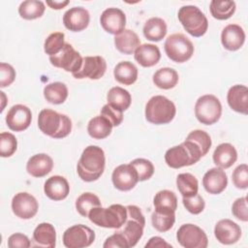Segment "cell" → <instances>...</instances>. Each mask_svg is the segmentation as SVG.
<instances>
[{"label":"cell","instance_id":"obj_1","mask_svg":"<svg viewBox=\"0 0 248 248\" xmlns=\"http://www.w3.org/2000/svg\"><path fill=\"white\" fill-rule=\"evenodd\" d=\"M105 165L104 150L97 145H89L81 153L77 165V172L81 180L92 182L101 177L105 170Z\"/></svg>","mask_w":248,"mask_h":248},{"label":"cell","instance_id":"obj_2","mask_svg":"<svg viewBox=\"0 0 248 248\" xmlns=\"http://www.w3.org/2000/svg\"><path fill=\"white\" fill-rule=\"evenodd\" d=\"M41 132L53 139H63L72 131V121L66 115L50 108H44L38 115Z\"/></svg>","mask_w":248,"mask_h":248},{"label":"cell","instance_id":"obj_3","mask_svg":"<svg viewBox=\"0 0 248 248\" xmlns=\"http://www.w3.org/2000/svg\"><path fill=\"white\" fill-rule=\"evenodd\" d=\"M203 157L201 148L192 140H185L179 145L168 149L165 153V162L171 169H180L196 164Z\"/></svg>","mask_w":248,"mask_h":248},{"label":"cell","instance_id":"obj_4","mask_svg":"<svg viewBox=\"0 0 248 248\" xmlns=\"http://www.w3.org/2000/svg\"><path fill=\"white\" fill-rule=\"evenodd\" d=\"M89 220L96 226L107 229H119L127 219L126 206L121 204H111L108 207L97 206L90 210Z\"/></svg>","mask_w":248,"mask_h":248},{"label":"cell","instance_id":"obj_5","mask_svg":"<svg viewBox=\"0 0 248 248\" xmlns=\"http://www.w3.org/2000/svg\"><path fill=\"white\" fill-rule=\"evenodd\" d=\"M175 113L176 108L173 102L163 95L151 97L145 106V119L155 125L170 123Z\"/></svg>","mask_w":248,"mask_h":248},{"label":"cell","instance_id":"obj_6","mask_svg":"<svg viewBox=\"0 0 248 248\" xmlns=\"http://www.w3.org/2000/svg\"><path fill=\"white\" fill-rule=\"evenodd\" d=\"M178 20L183 28L193 37L203 36L208 28V20L205 15L196 6L186 5L179 9Z\"/></svg>","mask_w":248,"mask_h":248},{"label":"cell","instance_id":"obj_7","mask_svg":"<svg viewBox=\"0 0 248 248\" xmlns=\"http://www.w3.org/2000/svg\"><path fill=\"white\" fill-rule=\"evenodd\" d=\"M127 219L124 225L117 229V232H121L128 244L129 247H134L137 245L139 240L143 234V228L145 226V218L137 205H127Z\"/></svg>","mask_w":248,"mask_h":248},{"label":"cell","instance_id":"obj_8","mask_svg":"<svg viewBox=\"0 0 248 248\" xmlns=\"http://www.w3.org/2000/svg\"><path fill=\"white\" fill-rule=\"evenodd\" d=\"M167 56L176 63H184L188 61L194 53L193 43L181 33L170 35L164 44Z\"/></svg>","mask_w":248,"mask_h":248},{"label":"cell","instance_id":"obj_9","mask_svg":"<svg viewBox=\"0 0 248 248\" xmlns=\"http://www.w3.org/2000/svg\"><path fill=\"white\" fill-rule=\"evenodd\" d=\"M195 115L202 124H215L222 115V105L219 99L212 94L201 96L195 104Z\"/></svg>","mask_w":248,"mask_h":248},{"label":"cell","instance_id":"obj_10","mask_svg":"<svg viewBox=\"0 0 248 248\" xmlns=\"http://www.w3.org/2000/svg\"><path fill=\"white\" fill-rule=\"evenodd\" d=\"M95 240V232L89 227L78 224L68 228L63 233V244L67 248H84Z\"/></svg>","mask_w":248,"mask_h":248},{"label":"cell","instance_id":"obj_11","mask_svg":"<svg viewBox=\"0 0 248 248\" xmlns=\"http://www.w3.org/2000/svg\"><path fill=\"white\" fill-rule=\"evenodd\" d=\"M176 239L185 248H206L208 245L204 231L194 224L182 225L176 232Z\"/></svg>","mask_w":248,"mask_h":248},{"label":"cell","instance_id":"obj_12","mask_svg":"<svg viewBox=\"0 0 248 248\" xmlns=\"http://www.w3.org/2000/svg\"><path fill=\"white\" fill-rule=\"evenodd\" d=\"M82 61L83 58L80 53L68 43H65L59 53L49 56V62L52 66L60 68L66 72H71L72 74L78 72L81 68Z\"/></svg>","mask_w":248,"mask_h":248},{"label":"cell","instance_id":"obj_13","mask_svg":"<svg viewBox=\"0 0 248 248\" xmlns=\"http://www.w3.org/2000/svg\"><path fill=\"white\" fill-rule=\"evenodd\" d=\"M39 209V204L34 196L27 192L16 194L12 200V210L20 219L33 218Z\"/></svg>","mask_w":248,"mask_h":248},{"label":"cell","instance_id":"obj_14","mask_svg":"<svg viewBox=\"0 0 248 248\" xmlns=\"http://www.w3.org/2000/svg\"><path fill=\"white\" fill-rule=\"evenodd\" d=\"M106 71L107 62L102 56H85L83 57L81 68L72 75L75 78L78 79H99L105 75Z\"/></svg>","mask_w":248,"mask_h":248},{"label":"cell","instance_id":"obj_15","mask_svg":"<svg viewBox=\"0 0 248 248\" xmlns=\"http://www.w3.org/2000/svg\"><path fill=\"white\" fill-rule=\"evenodd\" d=\"M113 186L120 191H130L139 182L136 169L129 164H122L116 167L111 174Z\"/></svg>","mask_w":248,"mask_h":248},{"label":"cell","instance_id":"obj_16","mask_svg":"<svg viewBox=\"0 0 248 248\" xmlns=\"http://www.w3.org/2000/svg\"><path fill=\"white\" fill-rule=\"evenodd\" d=\"M31 120L32 112L30 108L21 104L13 106L6 115L7 126L14 132H22L26 130L30 126Z\"/></svg>","mask_w":248,"mask_h":248},{"label":"cell","instance_id":"obj_17","mask_svg":"<svg viewBox=\"0 0 248 248\" xmlns=\"http://www.w3.org/2000/svg\"><path fill=\"white\" fill-rule=\"evenodd\" d=\"M100 23L106 32L116 36L125 29L126 16L118 8H108L102 13Z\"/></svg>","mask_w":248,"mask_h":248},{"label":"cell","instance_id":"obj_18","mask_svg":"<svg viewBox=\"0 0 248 248\" xmlns=\"http://www.w3.org/2000/svg\"><path fill=\"white\" fill-rule=\"evenodd\" d=\"M214 235L220 243L231 245L239 240L241 229L235 222L230 219H222L214 227Z\"/></svg>","mask_w":248,"mask_h":248},{"label":"cell","instance_id":"obj_19","mask_svg":"<svg viewBox=\"0 0 248 248\" xmlns=\"http://www.w3.org/2000/svg\"><path fill=\"white\" fill-rule=\"evenodd\" d=\"M90 21L89 12L82 7H74L65 12L63 16L64 26L72 32L84 30Z\"/></svg>","mask_w":248,"mask_h":248},{"label":"cell","instance_id":"obj_20","mask_svg":"<svg viewBox=\"0 0 248 248\" xmlns=\"http://www.w3.org/2000/svg\"><path fill=\"white\" fill-rule=\"evenodd\" d=\"M202 185L205 191L211 195L222 193L228 185V176L223 169L218 167L208 170L202 177Z\"/></svg>","mask_w":248,"mask_h":248},{"label":"cell","instance_id":"obj_21","mask_svg":"<svg viewBox=\"0 0 248 248\" xmlns=\"http://www.w3.org/2000/svg\"><path fill=\"white\" fill-rule=\"evenodd\" d=\"M245 42V32L243 28L235 23L228 24L221 33V43L223 46L230 50H238Z\"/></svg>","mask_w":248,"mask_h":248},{"label":"cell","instance_id":"obj_22","mask_svg":"<svg viewBox=\"0 0 248 248\" xmlns=\"http://www.w3.org/2000/svg\"><path fill=\"white\" fill-rule=\"evenodd\" d=\"M44 192L52 201H62L70 193L68 180L61 175H53L46 179L44 185Z\"/></svg>","mask_w":248,"mask_h":248},{"label":"cell","instance_id":"obj_23","mask_svg":"<svg viewBox=\"0 0 248 248\" xmlns=\"http://www.w3.org/2000/svg\"><path fill=\"white\" fill-rule=\"evenodd\" d=\"M227 101L230 108L239 113H248V88L242 84L232 85L227 94Z\"/></svg>","mask_w":248,"mask_h":248},{"label":"cell","instance_id":"obj_24","mask_svg":"<svg viewBox=\"0 0 248 248\" xmlns=\"http://www.w3.org/2000/svg\"><path fill=\"white\" fill-rule=\"evenodd\" d=\"M53 168V160L46 153L35 154L29 158L26 164L27 172L34 177H44Z\"/></svg>","mask_w":248,"mask_h":248},{"label":"cell","instance_id":"obj_25","mask_svg":"<svg viewBox=\"0 0 248 248\" xmlns=\"http://www.w3.org/2000/svg\"><path fill=\"white\" fill-rule=\"evenodd\" d=\"M212 158L218 168L225 170L231 168L235 163L237 160V152L232 144L224 142L215 148Z\"/></svg>","mask_w":248,"mask_h":248},{"label":"cell","instance_id":"obj_26","mask_svg":"<svg viewBox=\"0 0 248 248\" xmlns=\"http://www.w3.org/2000/svg\"><path fill=\"white\" fill-rule=\"evenodd\" d=\"M135 60L142 67L149 68L155 66L161 59L159 47L153 44L140 45L134 52Z\"/></svg>","mask_w":248,"mask_h":248},{"label":"cell","instance_id":"obj_27","mask_svg":"<svg viewBox=\"0 0 248 248\" xmlns=\"http://www.w3.org/2000/svg\"><path fill=\"white\" fill-rule=\"evenodd\" d=\"M114 46L119 52L129 55L133 54L140 46V40L133 30L124 29L114 37Z\"/></svg>","mask_w":248,"mask_h":248},{"label":"cell","instance_id":"obj_28","mask_svg":"<svg viewBox=\"0 0 248 248\" xmlns=\"http://www.w3.org/2000/svg\"><path fill=\"white\" fill-rule=\"evenodd\" d=\"M33 240L37 246L53 248L56 244V232L49 223L39 224L33 232Z\"/></svg>","mask_w":248,"mask_h":248},{"label":"cell","instance_id":"obj_29","mask_svg":"<svg viewBox=\"0 0 248 248\" xmlns=\"http://www.w3.org/2000/svg\"><path fill=\"white\" fill-rule=\"evenodd\" d=\"M138 68L130 61L119 62L113 70V76L116 81L124 85H132L138 79Z\"/></svg>","mask_w":248,"mask_h":248},{"label":"cell","instance_id":"obj_30","mask_svg":"<svg viewBox=\"0 0 248 248\" xmlns=\"http://www.w3.org/2000/svg\"><path fill=\"white\" fill-rule=\"evenodd\" d=\"M142 32L147 40L160 42L167 35V23L161 17H151L144 23Z\"/></svg>","mask_w":248,"mask_h":248},{"label":"cell","instance_id":"obj_31","mask_svg":"<svg viewBox=\"0 0 248 248\" xmlns=\"http://www.w3.org/2000/svg\"><path fill=\"white\" fill-rule=\"evenodd\" d=\"M112 124L103 115L91 118L87 125L89 136L95 140H103L108 138L112 130Z\"/></svg>","mask_w":248,"mask_h":248},{"label":"cell","instance_id":"obj_32","mask_svg":"<svg viewBox=\"0 0 248 248\" xmlns=\"http://www.w3.org/2000/svg\"><path fill=\"white\" fill-rule=\"evenodd\" d=\"M153 83L160 89L169 90L173 88L179 80V76L172 68L165 67L157 70L152 78Z\"/></svg>","mask_w":248,"mask_h":248},{"label":"cell","instance_id":"obj_33","mask_svg":"<svg viewBox=\"0 0 248 248\" xmlns=\"http://www.w3.org/2000/svg\"><path fill=\"white\" fill-rule=\"evenodd\" d=\"M175 222V211L165 209H154L151 214V223L155 230L160 232L170 231Z\"/></svg>","mask_w":248,"mask_h":248},{"label":"cell","instance_id":"obj_34","mask_svg":"<svg viewBox=\"0 0 248 248\" xmlns=\"http://www.w3.org/2000/svg\"><path fill=\"white\" fill-rule=\"evenodd\" d=\"M107 101L108 104L124 111L131 106L132 97L126 89L120 86H114L108 90L107 94Z\"/></svg>","mask_w":248,"mask_h":248},{"label":"cell","instance_id":"obj_35","mask_svg":"<svg viewBox=\"0 0 248 248\" xmlns=\"http://www.w3.org/2000/svg\"><path fill=\"white\" fill-rule=\"evenodd\" d=\"M44 97L50 104H63L68 97V88L63 82L49 83L44 88Z\"/></svg>","mask_w":248,"mask_h":248},{"label":"cell","instance_id":"obj_36","mask_svg":"<svg viewBox=\"0 0 248 248\" xmlns=\"http://www.w3.org/2000/svg\"><path fill=\"white\" fill-rule=\"evenodd\" d=\"M46 10L45 3L37 0H27L20 3L18 7L19 16L27 20H32L41 17Z\"/></svg>","mask_w":248,"mask_h":248},{"label":"cell","instance_id":"obj_37","mask_svg":"<svg viewBox=\"0 0 248 248\" xmlns=\"http://www.w3.org/2000/svg\"><path fill=\"white\" fill-rule=\"evenodd\" d=\"M176 186L182 197H192L198 194L199 182L192 173H179L176 177Z\"/></svg>","mask_w":248,"mask_h":248},{"label":"cell","instance_id":"obj_38","mask_svg":"<svg viewBox=\"0 0 248 248\" xmlns=\"http://www.w3.org/2000/svg\"><path fill=\"white\" fill-rule=\"evenodd\" d=\"M234 1H218L212 0L209 4L211 16L218 20H226L230 18L235 12Z\"/></svg>","mask_w":248,"mask_h":248},{"label":"cell","instance_id":"obj_39","mask_svg":"<svg viewBox=\"0 0 248 248\" xmlns=\"http://www.w3.org/2000/svg\"><path fill=\"white\" fill-rule=\"evenodd\" d=\"M101 205V201L98 196L90 192H85L81 194L76 201L77 211L82 217H88V214L92 208Z\"/></svg>","mask_w":248,"mask_h":248},{"label":"cell","instance_id":"obj_40","mask_svg":"<svg viewBox=\"0 0 248 248\" xmlns=\"http://www.w3.org/2000/svg\"><path fill=\"white\" fill-rule=\"evenodd\" d=\"M153 204L155 209L175 211L177 208L176 195L170 190H161L155 195L153 199Z\"/></svg>","mask_w":248,"mask_h":248},{"label":"cell","instance_id":"obj_41","mask_svg":"<svg viewBox=\"0 0 248 248\" xmlns=\"http://www.w3.org/2000/svg\"><path fill=\"white\" fill-rule=\"evenodd\" d=\"M65 34L62 32H53L47 36L44 44V50L48 56L59 53L65 45Z\"/></svg>","mask_w":248,"mask_h":248},{"label":"cell","instance_id":"obj_42","mask_svg":"<svg viewBox=\"0 0 248 248\" xmlns=\"http://www.w3.org/2000/svg\"><path fill=\"white\" fill-rule=\"evenodd\" d=\"M130 164L136 169L138 172L139 181H145L151 178L154 173L153 164L144 158H137L130 162Z\"/></svg>","mask_w":248,"mask_h":248},{"label":"cell","instance_id":"obj_43","mask_svg":"<svg viewBox=\"0 0 248 248\" xmlns=\"http://www.w3.org/2000/svg\"><path fill=\"white\" fill-rule=\"evenodd\" d=\"M17 140L9 132H2L0 135V155L3 158L11 157L16 151Z\"/></svg>","mask_w":248,"mask_h":248},{"label":"cell","instance_id":"obj_44","mask_svg":"<svg viewBox=\"0 0 248 248\" xmlns=\"http://www.w3.org/2000/svg\"><path fill=\"white\" fill-rule=\"evenodd\" d=\"M186 140L194 141L201 148L203 156L207 154V152L209 151L211 144H212L210 136L203 130H194V131L190 132L189 135L187 136Z\"/></svg>","mask_w":248,"mask_h":248},{"label":"cell","instance_id":"obj_45","mask_svg":"<svg viewBox=\"0 0 248 248\" xmlns=\"http://www.w3.org/2000/svg\"><path fill=\"white\" fill-rule=\"evenodd\" d=\"M182 202L187 211L192 214H200L205 206L203 198L199 194L192 197H183Z\"/></svg>","mask_w":248,"mask_h":248},{"label":"cell","instance_id":"obj_46","mask_svg":"<svg viewBox=\"0 0 248 248\" xmlns=\"http://www.w3.org/2000/svg\"><path fill=\"white\" fill-rule=\"evenodd\" d=\"M232 183L237 189H247L248 187V166L241 164L237 166L232 174Z\"/></svg>","mask_w":248,"mask_h":248},{"label":"cell","instance_id":"obj_47","mask_svg":"<svg viewBox=\"0 0 248 248\" xmlns=\"http://www.w3.org/2000/svg\"><path fill=\"white\" fill-rule=\"evenodd\" d=\"M101 115L108 119L113 127L119 126L123 121V111L109 104H107L102 108Z\"/></svg>","mask_w":248,"mask_h":248},{"label":"cell","instance_id":"obj_48","mask_svg":"<svg viewBox=\"0 0 248 248\" xmlns=\"http://www.w3.org/2000/svg\"><path fill=\"white\" fill-rule=\"evenodd\" d=\"M232 215L243 222L248 221V209H247V198L241 197L236 199L232 205Z\"/></svg>","mask_w":248,"mask_h":248},{"label":"cell","instance_id":"obj_49","mask_svg":"<svg viewBox=\"0 0 248 248\" xmlns=\"http://www.w3.org/2000/svg\"><path fill=\"white\" fill-rule=\"evenodd\" d=\"M16 71L14 67L8 63L0 64V87L4 88L11 85L16 79Z\"/></svg>","mask_w":248,"mask_h":248},{"label":"cell","instance_id":"obj_50","mask_svg":"<svg viewBox=\"0 0 248 248\" xmlns=\"http://www.w3.org/2000/svg\"><path fill=\"white\" fill-rule=\"evenodd\" d=\"M104 248H110V247H119V248H129V244L125 238V236L119 232H115L113 234L108 236L103 244Z\"/></svg>","mask_w":248,"mask_h":248},{"label":"cell","instance_id":"obj_51","mask_svg":"<svg viewBox=\"0 0 248 248\" xmlns=\"http://www.w3.org/2000/svg\"><path fill=\"white\" fill-rule=\"evenodd\" d=\"M31 246L29 238L20 232H16L8 238V247L10 248H28Z\"/></svg>","mask_w":248,"mask_h":248},{"label":"cell","instance_id":"obj_52","mask_svg":"<svg viewBox=\"0 0 248 248\" xmlns=\"http://www.w3.org/2000/svg\"><path fill=\"white\" fill-rule=\"evenodd\" d=\"M149 247H152V248H171L172 246L170 243L166 242L165 239H163L162 237L153 236L145 244V248H149Z\"/></svg>","mask_w":248,"mask_h":248},{"label":"cell","instance_id":"obj_53","mask_svg":"<svg viewBox=\"0 0 248 248\" xmlns=\"http://www.w3.org/2000/svg\"><path fill=\"white\" fill-rule=\"evenodd\" d=\"M69 3H70V1H68V0H66V1H46V5L49 6L53 10H61L64 7H66Z\"/></svg>","mask_w":248,"mask_h":248},{"label":"cell","instance_id":"obj_54","mask_svg":"<svg viewBox=\"0 0 248 248\" xmlns=\"http://www.w3.org/2000/svg\"><path fill=\"white\" fill-rule=\"evenodd\" d=\"M0 95H1V98H2V107H1V112L3 111L4 108H5V103H6V95L3 91H0Z\"/></svg>","mask_w":248,"mask_h":248}]
</instances>
